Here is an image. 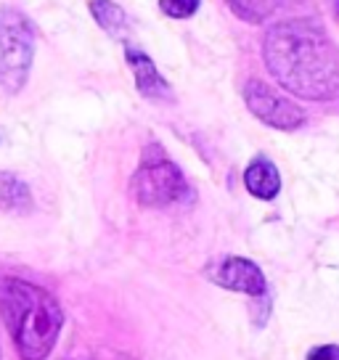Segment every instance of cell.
<instances>
[{
	"mask_svg": "<svg viewBox=\"0 0 339 360\" xmlns=\"http://www.w3.org/2000/svg\"><path fill=\"white\" fill-rule=\"evenodd\" d=\"M262 58L276 82L305 101H326L339 93V51L318 24H273L262 40Z\"/></svg>",
	"mask_w": 339,
	"mask_h": 360,
	"instance_id": "obj_1",
	"label": "cell"
},
{
	"mask_svg": "<svg viewBox=\"0 0 339 360\" xmlns=\"http://www.w3.org/2000/svg\"><path fill=\"white\" fill-rule=\"evenodd\" d=\"M0 315L24 360L46 358L64 323L56 300L22 278H0Z\"/></svg>",
	"mask_w": 339,
	"mask_h": 360,
	"instance_id": "obj_2",
	"label": "cell"
},
{
	"mask_svg": "<svg viewBox=\"0 0 339 360\" xmlns=\"http://www.w3.org/2000/svg\"><path fill=\"white\" fill-rule=\"evenodd\" d=\"M34 61L32 22L16 8H0V88L16 96L27 85Z\"/></svg>",
	"mask_w": 339,
	"mask_h": 360,
	"instance_id": "obj_3",
	"label": "cell"
},
{
	"mask_svg": "<svg viewBox=\"0 0 339 360\" xmlns=\"http://www.w3.org/2000/svg\"><path fill=\"white\" fill-rule=\"evenodd\" d=\"M130 193L143 207H167L188 193V183L175 162L165 157L162 146H148L143 151V162L130 178Z\"/></svg>",
	"mask_w": 339,
	"mask_h": 360,
	"instance_id": "obj_4",
	"label": "cell"
},
{
	"mask_svg": "<svg viewBox=\"0 0 339 360\" xmlns=\"http://www.w3.org/2000/svg\"><path fill=\"white\" fill-rule=\"evenodd\" d=\"M244 103L260 122L271 124L276 130H297L307 120L305 112L297 103L286 101L283 96H279L260 79H249L244 85Z\"/></svg>",
	"mask_w": 339,
	"mask_h": 360,
	"instance_id": "obj_5",
	"label": "cell"
},
{
	"mask_svg": "<svg viewBox=\"0 0 339 360\" xmlns=\"http://www.w3.org/2000/svg\"><path fill=\"white\" fill-rule=\"evenodd\" d=\"M210 278L223 289L249 294V297H262L268 292V281L262 270L247 257H223L217 265L210 268Z\"/></svg>",
	"mask_w": 339,
	"mask_h": 360,
	"instance_id": "obj_6",
	"label": "cell"
},
{
	"mask_svg": "<svg viewBox=\"0 0 339 360\" xmlns=\"http://www.w3.org/2000/svg\"><path fill=\"white\" fill-rule=\"evenodd\" d=\"M124 56H127V64L136 75V85L138 90L146 96V98H154V101H170L172 98V90H170L167 79L162 77L154 67V61L141 51L136 45H127L124 48Z\"/></svg>",
	"mask_w": 339,
	"mask_h": 360,
	"instance_id": "obj_7",
	"label": "cell"
},
{
	"mask_svg": "<svg viewBox=\"0 0 339 360\" xmlns=\"http://www.w3.org/2000/svg\"><path fill=\"white\" fill-rule=\"evenodd\" d=\"M244 186L252 196L268 202V199H276V193L281 191V175L271 159L255 157L244 169Z\"/></svg>",
	"mask_w": 339,
	"mask_h": 360,
	"instance_id": "obj_8",
	"label": "cell"
},
{
	"mask_svg": "<svg viewBox=\"0 0 339 360\" xmlns=\"http://www.w3.org/2000/svg\"><path fill=\"white\" fill-rule=\"evenodd\" d=\"M0 210H6V212H30L32 210L30 188L8 172H0Z\"/></svg>",
	"mask_w": 339,
	"mask_h": 360,
	"instance_id": "obj_9",
	"label": "cell"
},
{
	"mask_svg": "<svg viewBox=\"0 0 339 360\" xmlns=\"http://www.w3.org/2000/svg\"><path fill=\"white\" fill-rule=\"evenodd\" d=\"M91 13L96 16V22L101 24V30H106L114 37H122L127 30V16L112 0H91Z\"/></svg>",
	"mask_w": 339,
	"mask_h": 360,
	"instance_id": "obj_10",
	"label": "cell"
},
{
	"mask_svg": "<svg viewBox=\"0 0 339 360\" xmlns=\"http://www.w3.org/2000/svg\"><path fill=\"white\" fill-rule=\"evenodd\" d=\"M226 3L238 19L249 24H262L265 19H271L281 0H226Z\"/></svg>",
	"mask_w": 339,
	"mask_h": 360,
	"instance_id": "obj_11",
	"label": "cell"
},
{
	"mask_svg": "<svg viewBox=\"0 0 339 360\" xmlns=\"http://www.w3.org/2000/svg\"><path fill=\"white\" fill-rule=\"evenodd\" d=\"M202 0H159V8L172 19H188L199 11Z\"/></svg>",
	"mask_w": 339,
	"mask_h": 360,
	"instance_id": "obj_12",
	"label": "cell"
},
{
	"mask_svg": "<svg viewBox=\"0 0 339 360\" xmlns=\"http://www.w3.org/2000/svg\"><path fill=\"white\" fill-rule=\"evenodd\" d=\"M307 360H339V345H321V347L310 349Z\"/></svg>",
	"mask_w": 339,
	"mask_h": 360,
	"instance_id": "obj_13",
	"label": "cell"
},
{
	"mask_svg": "<svg viewBox=\"0 0 339 360\" xmlns=\"http://www.w3.org/2000/svg\"><path fill=\"white\" fill-rule=\"evenodd\" d=\"M334 16H337V22H339V0H334Z\"/></svg>",
	"mask_w": 339,
	"mask_h": 360,
	"instance_id": "obj_14",
	"label": "cell"
},
{
	"mask_svg": "<svg viewBox=\"0 0 339 360\" xmlns=\"http://www.w3.org/2000/svg\"><path fill=\"white\" fill-rule=\"evenodd\" d=\"M0 360H3V355H0Z\"/></svg>",
	"mask_w": 339,
	"mask_h": 360,
	"instance_id": "obj_15",
	"label": "cell"
}]
</instances>
